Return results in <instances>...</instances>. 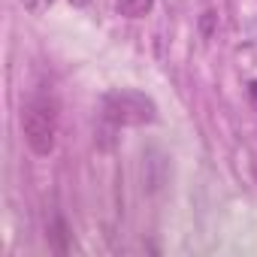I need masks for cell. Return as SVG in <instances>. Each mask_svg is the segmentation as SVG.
<instances>
[{
    "label": "cell",
    "mask_w": 257,
    "mask_h": 257,
    "mask_svg": "<svg viewBox=\"0 0 257 257\" xmlns=\"http://www.w3.org/2000/svg\"><path fill=\"white\" fill-rule=\"evenodd\" d=\"M248 100H251V106L257 109V79H251V82H248Z\"/></svg>",
    "instance_id": "8992f818"
},
{
    "label": "cell",
    "mask_w": 257,
    "mask_h": 257,
    "mask_svg": "<svg viewBox=\"0 0 257 257\" xmlns=\"http://www.w3.org/2000/svg\"><path fill=\"white\" fill-rule=\"evenodd\" d=\"M100 109H103V121L112 127H143V124L158 121L155 100L134 88H118V91L103 94Z\"/></svg>",
    "instance_id": "7a4b0ae2"
},
{
    "label": "cell",
    "mask_w": 257,
    "mask_h": 257,
    "mask_svg": "<svg viewBox=\"0 0 257 257\" xmlns=\"http://www.w3.org/2000/svg\"><path fill=\"white\" fill-rule=\"evenodd\" d=\"M70 4H73L76 10H82V7H88V4H91V0H70Z\"/></svg>",
    "instance_id": "52a82bcc"
},
{
    "label": "cell",
    "mask_w": 257,
    "mask_h": 257,
    "mask_svg": "<svg viewBox=\"0 0 257 257\" xmlns=\"http://www.w3.org/2000/svg\"><path fill=\"white\" fill-rule=\"evenodd\" d=\"M61 103L52 91H34L22 106V137L37 158H49L58 146Z\"/></svg>",
    "instance_id": "6da1fadb"
},
{
    "label": "cell",
    "mask_w": 257,
    "mask_h": 257,
    "mask_svg": "<svg viewBox=\"0 0 257 257\" xmlns=\"http://www.w3.org/2000/svg\"><path fill=\"white\" fill-rule=\"evenodd\" d=\"M155 7V0H115V10L124 19H146Z\"/></svg>",
    "instance_id": "3957f363"
},
{
    "label": "cell",
    "mask_w": 257,
    "mask_h": 257,
    "mask_svg": "<svg viewBox=\"0 0 257 257\" xmlns=\"http://www.w3.org/2000/svg\"><path fill=\"white\" fill-rule=\"evenodd\" d=\"M52 4H55V0H22V7H25L31 16H43V13H49Z\"/></svg>",
    "instance_id": "5b68a950"
},
{
    "label": "cell",
    "mask_w": 257,
    "mask_h": 257,
    "mask_svg": "<svg viewBox=\"0 0 257 257\" xmlns=\"http://www.w3.org/2000/svg\"><path fill=\"white\" fill-rule=\"evenodd\" d=\"M49 236H52V248H55V251H67V242H64V239H67V224H64V218H55Z\"/></svg>",
    "instance_id": "277c9868"
}]
</instances>
